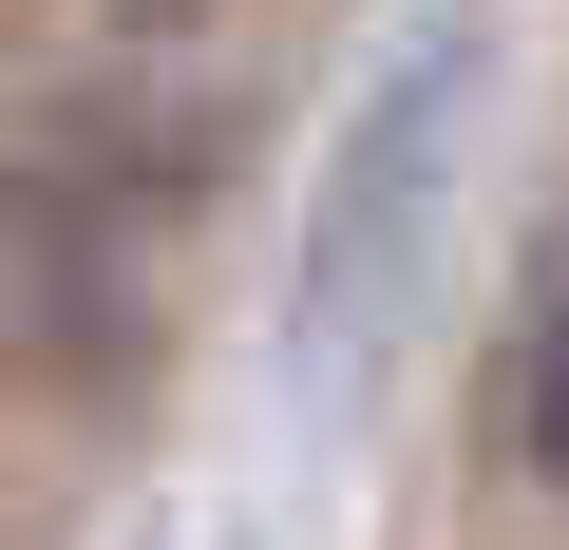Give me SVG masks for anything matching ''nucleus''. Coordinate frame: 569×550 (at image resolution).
Listing matches in <instances>:
<instances>
[{
    "mask_svg": "<svg viewBox=\"0 0 569 550\" xmlns=\"http://www.w3.org/2000/svg\"><path fill=\"white\" fill-rule=\"evenodd\" d=\"M209 209V133L133 96L0 114V380H114L152 342V247Z\"/></svg>",
    "mask_w": 569,
    "mask_h": 550,
    "instance_id": "f257e3e1",
    "label": "nucleus"
},
{
    "mask_svg": "<svg viewBox=\"0 0 569 550\" xmlns=\"http://www.w3.org/2000/svg\"><path fill=\"white\" fill-rule=\"evenodd\" d=\"M475 96H493V39H475V20H418V39L342 96L323 209H305V304H284V361H361V342L418 304V247H437V190H456Z\"/></svg>",
    "mask_w": 569,
    "mask_h": 550,
    "instance_id": "f03ea898",
    "label": "nucleus"
},
{
    "mask_svg": "<svg viewBox=\"0 0 569 550\" xmlns=\"http://www.w3.org/2000/svg\"><path fill=\"white\" fill-rule=\"evenodd\" d=\"M512 456L569 493V266H550V304H531V342H512Z\"/></svg>",
    "mask_w": 569,
    "mask_h": 550,
    "instance_id": "7ed1b4c3",
    "label": "nucleus"
},
{
    "mask_svg": "<svg viewBox=\"0 0 569 550\" xmlns=\"http://www.w3.org/2000/svg\"><path fill=\"white\" fill-rule=\"evenodd\" d=\"M133 20H190V0H133Z\"/></svg>",
    "mask_w": 569,
    "mask_h": 550,
    "instance_id": "20e7f679",
    "label": "nucleus"
}]
</instances>
